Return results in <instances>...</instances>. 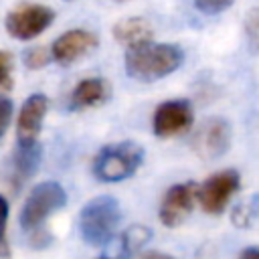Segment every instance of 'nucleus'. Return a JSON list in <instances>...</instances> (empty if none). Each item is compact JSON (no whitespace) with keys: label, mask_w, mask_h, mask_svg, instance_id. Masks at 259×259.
<instances>
[{"label":"nucleus","mask_w":259,"mask_h":259,"mask_svg":"<svg viewBox=\"0 0 259 259\" xmlns=\"http://www.w3.org/2000/svg\"><path fill=\"white\" fill-rule=\"evenodd\" d=\"M67 2H75V0H67Z\"/></svg>","instance_id":"nucleus-24"},{"label":"nucleus","mask_w":259,"mask_h":259,"mask_svg":"<svg viewBox=\"0 0 259 259\" xmlns=\"http://www.w3.org/2000/svg\"><path fill=\"white\" fill-rule=\"evenodd\" d=\"M182 51L176 45L168 42H144L138 47L127 49L123 63H125V73L132 79L138 81H156L162 79L170 73H174L182 65Z\"/></svg>","instance_id":"nucleus-1"},{"label":"nucleus","mask_w":259,"mask_h":259,"mask_svg":"<svg viewBox=\"0 0 259 259\" xmlns=\"http://www.w3.org/2000/svg\"><path fill=\"white\" fill-rule=\"evenodd\" d=\"M231 144V125L223 117H208L200 123L194 134L192 146L196 154L204 160H212L223 156Z\"/></svg>","instance_id":"nucleus-8"},{"label":"nucleus","mask_w":259,"mask_h":259,"mask_svg":"<svg viewBox=\"0 0 259 259\" xmlns=\"http://www.w3.org/2000/svg\"><path fill=\"white\" fill-rule=\"evenodd\" d=\"M237 190H239L237 170H221L202 182V186L198 190V200H200L204 212L221 214Z\"/></svg>","instance_id":"nucleus-6"},{"label":"nucleus","mask_w":259,"mask_h":259,"mask_svg":"<svg viewBox=\"0 0 259 259\" xmlns=\"http://www.w3.org/2000/svg\"><path fill=\"white\" fill-rule=\"evenodd\" d=\"M49 59L51 55L47 47H32V49H26L22 55V61L28 69H42L49 63Z\"/></svg>","instance_id":"nucleus-16"},{"label":"nucleus","mask_w":259,"mask_h":259,"mask_svg":"<svg viewBox=\"0 0 259 259\" xmlns=\"http://www.w3.org/2000/svg\"><path fill=\"white\" fill-rule=\"evenodd\" d=\"M10 119H12V101L8 97L0 95V138L6 134Z\"/></svg>","instance_id":"nucleus-20"},{"label":"nucleus","mask_w":259,"mask_h":259,"mask_svg":"<svg viewBox=\"0 0 259 259\" xmlns=\"http://www.w3.org/2000/svg\"><path fill=\"white\" fill-rule=\"evenodd\" d=\"M247 30H249L251 47H255V45H257V10H251V12H249V18H247Z\"/></svg>","instance_id":"nucleus-21"},{"label":"nucleus","mask_w":259,"mask_h":259,"mask_svg":"<svg viewBox=\"0 0 259 259\" xmlns=\"http://www.w3.org/2000/svg\"><path fill=\"white\" fill-rule=\"evenodd\" d=\"M99 38L85 28H73L67 30L65 34H61L53 47H51V57L59 63V65H71L77 59L89 55L95 47H97Z\"/></svg>","instance_id":"nucleus-10"},{"label":"nucleus","mask_w":259,"mask_h":259,"mask_svg":"<svg viewBox=\"0 0 259 259\" xmlns=\"http://www.w3.org/2000/svg\"><path fill=\"white\" fill-rule=\"evenodd\" d=\"M6 223H8V200L0 194V259H10V245L6 237Z\"/></svg>","instance_id":"nucleus-17"},{"label":"nucleus","mask_w":259,"mask_h":259,"mask_svg":"<svg viewBox=\"0 0 259 259\" xmlns=\"http://www.w3.org/2000/svg\"><path fill=\"white\" fill-rule=\"evenodd\" d=\"M121 221V208L113 196H95L79 212V233L89 245L107 243Z\"/></svg>","instance_id":"nucleus-2"},{"label":"nucleus","mask_w":259,"mask_h":259,"mask_svg":"<svg viewBox=\"0 0 259 259\" xmlns=\"http://www.w3.org/2000/svg\"><path fill=\"white\" fill-rule=\"evenodd\" d=\"M113 36L123 47L132 49V47H138L144 42H152L154 30L146 18L130 16V18H121L119 22L113 24Z\"/></svg>","instance_id":"nucleus-14"},{"label":"nucleus","mask_w":259,"mask_h":259,"mask_svg":"<svg viewBox=\"0 0 259 259\" xmlns=\"http://www.w3.org/2000/svg\"><path fill=\"white\" fill-rule=\"evenodd\" d=\"M194 198H196V184L192 182H182L174 184L166 190L164 200L160 204V221L162 225L174 229L186 221V217L194 208Z\"/></svg>","instance_id":"nucleus-9"},{"label":"nucleus","mask_w":259,"mask_h":259,"mask_svg":"<svg viewBox=\"0 0 259 259\" xmlns=\"http://www.w3.org/2000/svg\"><path fill=\"white\" fill-rule=\"evenodd\" d=\"M55 20V12L42 4H20L6 14V30L12 38L30 40L47 30Z\"/></svg>","instance_id":"nucleus-5"},{"label":"nucleus","mask_w":259,"mask_h":259,"mask_svg":"<svg viewBox=\"0 0 259 259\" xmlns=\"http://www.w3.org/2000/svg\"><path fill=\"white\" fill-rule=\"evenodd\" d=\"M239 259H259V249L257 247H247V249H243Z\"/></svg>","instance_id":"nucleus-22"},{"label":"nucleus","mask_w":259,"mask_h":259,"mask_svg":"<svg viewBox=\"0 0 259 259\" xmlns=\"http://www.w3.org/2000/svg\"><path fill=\"white\" fill-rule=\"evenodd\" d=\"M235 0H194V6L204 14H219L227 10Z\"/></svg>","instance_id":"nucleus-19"},{"label":"nucleus","mask_w":259,"mask_h":259,"mask_svg":"<svg viewBox=\"0 0 259 259\" xmlns=\"http://www.w3.org/2000/svg\"><path fill=\"white\" fill-rule=\"evenodd\" d=\"M47 107H49L47 95L32 93L30 97H26V101L20 107L18 123H16V136H18V144L20 146L36 144V138H38Z\"/></svg>","instance_id":"nucleus-11"},{"label":"nucleus","mask_w":259,"mask_h":259,"mask_svg":"<svg viewBox=\"0 0 259 259\" xmlns=\"http://www.w3.org/2000/svg\"><path fill=\"white\" fill-rule=\"evenodd\" d=\"M152 231L144 225H132L121 235H113L107 243H103L101 259H132L138 249L144 247V243L150 239Z\"/></svg>","instance_id":"nucleus-13"},{"label":"nucleus","mask_w":259,"mask_h":259,"mask_svg":"<svg viewBox=\"0 0 259 259\" xmlns=\"http://www.w3.org/2000/svg\"><path fill=\"white\" fill-rule=\"evenodd\" d=\"M119 2H123V0H119Z\"/></svg>","instance_id":"nucleus-25"},{"label":"nucleus","mask_w":259,"mask_h":259,"mask_svg":"<svg viewBox=\"0 0 259 259\" xmlns=\"http://www.w3.org/2000/svg\"><path fill=\"white\" fill-rule=\"evenodd\" d=\"M144 160V148L136 142H119L99 150L93 162V174L101 182H119L130 178Z\"/></svg>","instance_id":"nucleus-3"},{"label":"nucleus","mask_w":259,"mask_h":259,"mask_svg":"<svg viewBox=\"0 0 259 259\" xmlns=\"http://www.w3.org/2000/svg\"><path fill=\"white\" fill-rule=\"evenodd\" d=\"M67 202V192L59 182H40L36 184L30 194L24 200V206L20 210V225L24 231H36L47 217L63 208Z\"/></svg>","instance_id":"nucleus-4"},{"label":"nucleus","mask_w":259,"mask_h":259,"mask_svg":"<svg viewBox=\"0 0 259 259\" xmlns=\"http://www.w3.org/2000/svg\"><path fill=\"white\" fill-rule=\"evenodd\" d=\"M194 113L188 101L184 99H172V101H164L156 107L154 111V134L158 138H172L178 134H184L190 125H192Z\"/></svg>","instance_id":"nucleus-7"},{"label":"nucleus","mask_w":259,"mask_h":259,"mask_svg":"<svg viewBox=\"0 0 259 259\" xmlns=\"http://www.w3.org/2000/svg\"><path fill=\"white\" fill-rule=\"evenodd\" d=\"M0 87H12V57L6 51H0Z\"/></svg>","instance_id":"nucleus-18"},{"label":"nucleus","mask_w":259,"mask_h":259,"mask_svg":"<svg viewBox=\"0 0 259 259\" xmlns=\"http://www.w3.org/2000/svg\"><path fill=\"white\" fill-rule=\"evenodd\" d=\"M107 97V83L99 77L81 79L71 91V109H87L99 105Z\"/></svg>","instance_id":"nucleus-15"},{"label":"nucleus","mask_w":259,"mask_h":259,"mask_svg":"<svg viewBox=\"0 0 259 259\" xmlns=\"http://www.w3.org/2000/svg\"><path fill=\"white\" fill-rule=\"evenodd\" d=\"M142 259H174V257H170L168 253H160V251H150V253H146Z\"/></svg>","instance_id":"nucleus-23"},{"label":"nucleus","mask_w":259,"mask_h":259,"mask_svg":"<svg viewBox=\"0 0 259 259\" xmlns=\"http://www.w3.org/2000/svg\"><path fill=\"white\" fill-rule=\"evenodd\" d=\"M40 164V146L38 144H28L20 146L14 150L12 158L6 164V180L14 190H18L38 168Z\"/></svg>","instance_id":"nucleus-12"}]
</instances>
